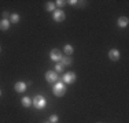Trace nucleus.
Segmentation results:
<instances>
[{
    "label": "nucleus",
    "instance_id": "14",
    "mask_svg": "<svg viewBox=\"0 0 129 123\" xmlns=\"http://www.w3.org/2000/svg\"><path fill=\"white\" fill-rule=\"evenodd\" d=\"M18 22H19V15H18V14H11L10 23H18Z\"/></svg>",
    "mask_w": 129,
    "mask_h": 123
},
{
    "label": "nucleus",
    "instance_id": "7",
    "mask_svg": "<svg viewBox=\"0 0 129 123\" xmlns=\"http://www.w3.org/2000/svg\"><path fill=\"white\" fill-rule=\"evenodd\" d=\"M119 56H121V53H119V51L118 49H110V52H109V57L111 59L113 62H117L119 59Z\"/></svg>",
    "mask_w": 129,
    "mask_h": 123
},
{
    "label": "nucleus",
    "instance_id": "12",
    "mask_svg": "<svg viewBox=\"0 0 129 123\" xmlns=\"http://www.w3.org/2000/svg\"><path fill=\"white\" fill-rule=\"evenodd\" d=\"M60 64L64 67V66H70L72 64V59H70L69 56H62V59H60Z\"/></svg>",
    "mask_w": 129,
    "mask_h": 123
},
{
    "label": "nucleus",
    "instance_id": "19",
    "mask_svg": "<svg viewBox=\"0 0 129 123\" xmlns=\"http://www.w3.org/2000/svg\"><path fill=\"white\" fill-rule=\"evenodd\" d=\"M50 122H51V123H56V122H58V116H56V115H51V116H50Z\"/></svg>",
    "mask_w": 129,
    "mask_h": 123
},
{
    "label": "nucleus",
    "instance_id": "2",
    "mask_svg": "<svg viewBox=\"0 0 129 123\" xmlns=\"http://www.w3.org/2000/svg\"><path fill=\"white\" fill-rule=\"evenodd\" d=\"M32 100H33V107H35L36 109H43V108H45V105H47V101H45L44 96H41V94L35 96Z\"/></svg>",
    "mask_w": 129,
    "mask_h": 123
},
{
    "label": "nucleus",
    "instance_id": "17",
    "mask_svg": "<svg viewBox=\"0 0 129 123\" xmlns=\"http://www.w3.org/2000/svg\"><path fill=\"white\" fill-rule=\"evenodd\" d=\"M64 4H66V2H63V0H56L55 2V6H58V7H63Z\"/></svg>",
    "mask_w": 129,
    "mask_h": 123
},
{
    "label": "nucleus",
    "instance_id": "5",
    "mask_svg": "<svg viewBox=\"0 0 129 123\" xmlns=\"http://www.w3.org/2000/svg\"><path fill=\"white\" fill-rule=\"evenodd\" d=\"M45 79H47L50 84H55V82L58 81V74L55 73V71H47L45 73Z\"/></svg>",
    "mask_w": 129,
    "mask_h": 123
},
{
    "label": "nucleus",
    "instance_id": "6",
    "mask_svg": "<svg viewBox=\"0 0 129 123\" xmlns=\"http://www.w3.org/2000/svg\"><path fill=\"white\" fill-rule=\"evenodd\" d=\"M62 56H63V55H62V52H60L59 49H56V48H55V49H52V51H51V53H50V57H51V59L54 60V62H60V59H62Z\"/></svg>",
    "mask_w": 129,
    "mask_h": 123
},
{
    "label": "nucleus",
    "instance_id": "10",
    "mask_svg": "<svg viewBox=\"0 0 129 123\" xmlns=\"http://www.w3.org/2000/svg\"><path fill=\"white\" fill-rule=\"evenodd\" d=\"M21 101H22V105H23V107H26V108H29V107H32V105H33V100H32L30 97H27V96H26V97H23Z\"/></svg>",
    "mask_w": 129,
    "mask_h": 123
},
{
    "label": "nucleus",
    "instance_id": "15",
    "mask_svg": "<svg viewBox=\"0 0 129 123\" xmlns=\"http://www.w3.org/2000/svg\"><path fill=\"white\" fill-rule=\"evenodd\" d=\"M45 10L54 12V11H55V3H54V2H48L47 4H45Z\"/></svg>",
    "mask_w": 129,
    "mask_h": 123
},
{
    "label": "nucleus",
    "instance_id": "9",
    "mask_svg": "<svg viewBox=\"0 0 129 123\" xmlns=\"http://www.w3.org/2000/svg\"><path fill=\"white\" fill-rule=\"evenodd\" d=\"M10 21H7V19H2L0 21V30H3V32H6V30H8L10 29Z\"/></svg>",
    "mask_w": 129,
    "mask_h": 123
},
{
    "label": "nucleus",
    "instance_id": "23",
    "mask_svg": "<svg viewBox=\"0 0 129 123\" xmlns=\"http://www.w3.org/2000/svg\"><path fill=\"white\" fill-rule=\"evenodd\" d=\"M0 51H2V48H0Z\"/></svg>",
    "mask_w": 129,
    "mask_h": 123
},
{
    "label": "nucleus",
    "instance_id": "3",
    "mask_svg": "<svg viewBox=\"0 0 129 123\" xmlns=\"http://www.w3.org/2000/svg\"><path fill=\"white\" fill-rule=\"evenodd\" d=\"M76 79H77V75H76V73H73V71L63 74V77H62L63 84H73Z\"/></svg>",
    "mask_w": 129,
    "mask_h": 123
},
{
    "label": "nucleus",
    "instance_id": "21",
    "mask_svg": "<svg viewBox=\"0 0 129 123\" xmlns=\"http://www.w3.org/2000/svg\"><path fill=\"white\" fill-rule=\"evenodd\" d=\"M0 96H2V90H0Z\"/></svg>",
    "mask_w": 129,
    "mask_h": 123
},
{
    "label": "nucleus",
    "instance_id": "8",
    "mask_svg": "<svg viewBox=\"0 0 129 123\" xmlns=\"http://www.w3.org/2000/svg\"><path fill=\"white\" fill-rule=\"evenodd\" d=\"M14 89H15V92H18V93H22V92L26 90V84L25 82H17V84L14 85Z\"/></svg>",
    "mask_w": 129,
    "mask_h": 123
},
{
    "label": "nucleus",
    "instance_id": "1",
    "mask_svg": "<svg viewBox=\"0 0 129 123\" xmlns=\"http://www.w3.org/2000/svg\"><path fill=\"white\" fill-rule=\"evenodd\" d=\"M52 92L56 97H62L66 94V85L63 82H55L54 88H52Z\"/></svg>",
    "mask_w": 129,
    "mask_h": 123
},
{
    "label": "nucleus",
    "instance_id": "20",
    "mask_svg": "<svg viewBox=\"0 0 129 123\" xmlns=\"http://www.w3.org/2000/svg\"><path fill=\"white\" fill-rule=\"evenodd\" d=\"M67 3H70V4H72V6L77 4V2H76V0H70V2H67Z\"/></svg>",
    "mask_w": 129,
    "mask_h": 123
},
{
    "label": "nucleus",
    "instance_id": "22",
    "mask_svg": "<svg viewBox=\"0 0 129 123\" xmlns=\"http://www.w3.org/2000/svg\"><path fill=\"white\" fill-rule=\"evenodd\" d=\"M47 123H51V122H47Z\"/></svg>",
    "mask_w": 129,
    "mask_h": 123
},
{
    "label": "nucleus",
    "instance_id": "16",
    "mask_svg": "<svg viewBox=\"0 0 129 123\" xmlns=\"http://www.w3.org/2000/svg\"><path fill=\"white\" fill-rule=\"evenodd\" d=\"M54 71L56 73V74H58V73H62V71H63V66H62L60 63H58L56 66H55V70H54Z\"/></svg>",
    "mask_w": 129,
    "mask_h": 123
},
{
    "label": "nucleus",
    "instance_id": "11",
    "mask_svg": "<svg viewBox=\"0 0 129 123\" xmlns=\"http://www.w3.org/2000/svg\"><path fill=\"white\" fill-rule=\"evenodd\" d=\"M128 23H129V19H128L126 17H121V18L118 19V26H119V27H126Z\"/></svg>",
    "mask_w": 129,
    "mask_h": 123
},
{
    "label": "nucleus",
    "instance_id": "13",
    "mask_svg": "<svg viewBox=\"0 0 129 123\" xmlns=\"http://www.w3.org/2000/svg\"><path fill=\"white\" fill-rule=\"evenodd\" d=\"M63 51H64V53H66V56H70V55L73 53V47H72V45H69V44H66V45H64V48H63Z\"/></svg>",
    "mask_w": 129,
    "mask_h": 123
},
{
    "label": "nucleus",
    "instance_id": "4",
    "mask_svg": "<svg viewBox=\"0 0 129 123\" xmlns=\"http://www.w3.org/2000/svg\"><path fill=\"white\" fill-rule=\"evenodd\" d=\"M52 18H54V21H56V22H63L64 18H66V14H64L62 10H55L54 14H52Z\"/></svg>",
    "mask_w": 129,
    "mask_h": 123
},
{
    "label": "nucleus",
    "instance_id": "18",
    "mask_svg": "<svg viewBox=\"0 0 129 123\" xmlns=\"http://www.w3.org/2000/svg\"><path fill=\"white\" fill-rule=\"evenodd\" d=\"M10 17H11V14H10V12H7V11H4V12H3V19L10 21Z\"/></svg>",
    "mask_w": 129,
    "mask_h": 123
}]
</instances>
